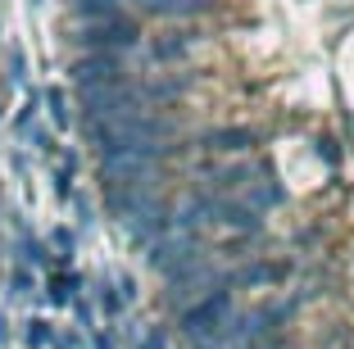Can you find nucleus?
<instances>
[{
	"mask_svg": "<svg viewBox=\"0 0 354 349\" xmlns=\"http://www.w3.org/2000/svg\"><path fill=\"white\" fill-rule=\"evenodd\" d=\"M68 77H73L77 91H91V86H123L127 82V59L114 50H82L68 64Z\"/></svg>",
	"mask_w": 354,
	"mask_h": 349,
	"instance_id": "39448f33",
	"label": "nucleus"
},
{
	"mask_svg": "<svg viewBox=\"0 0 354 349\" xmlns=\"http://www.w3.org/2000/svg\"><path fill=\"white\" fill-rule=\"evenodd\" d=\"M10 77L23 82V50H10Z\"/></svg>",
	"mask_w": 354,
	"mask_h": 349,
	"instance_id": "4be33fe9",
	"label": "nucleus"
},
{
	"mask_svg": "<svg viewBox=\"0 0 354 349\" xmlns=\"http://www.w3.org/2000/svg\"><path fill=\"white\" fill-rule=\"evenodd\" d=\"M37 5H41V0H37Z\"/></svg>",
	"mask_w": 354,
	"mask_h": 349,
	"instance_id": "b1692460",
	"label": "nucleus"
},
{
	"mask_svg": "<svg viewBox=\"0 0 354 349\" xmlns=\"http://www.w3.org/2000/svg\"><path fill=\"white\" fill-rule=\"evenodd\" d=\"M146 254H150V267H155L159 277H177V272H187V267L209 263L214 249H209V240L200 236V232H168V236L155 240Z\"/></svg>",
	"mask_w": 354,
	"mask_h": 349,
	"instance_id": "f03ea898",
	"label": "nucleus"
},
{
	"mask_svg": "<svg viewBox=\"0 0 354 349\" xmlns=\"http://www.w3.org/2000/svg\"><path fill=\"white\" fill-rule=\"evenodd\" d=\"M313 150H318V159H323V164L332 168V173H336V168H341V150H336V141H318V145H313Z\"/></svg>",
	"mask_w": 354,
	"mask_h": 349,
	"instance_id": "f3484780",
	"label": "nucleus"
},
{
	"mask_svg": "<svg viewBox=\"0 0 354 349\" xmlns=\"http://www.w3.org/2000/svg\"><path fill=\"white\" fill-rule=\"evenodd\" d=\"M77 295H82V277H77L73 267H59V272H50V281H46V299H50L55 308H68Z\"/></svg>",
	"mask_w": 354,
	"mask_h": 349,
	"instance_id": "9d476101",
	"label": "nucleus"
},
{
	"mask_svg": "<svg viewBox=\"0 0 354 349\" xmlns=\"http://www.w3.org/2000/svg\"><path fill=\"white\" fill-rule=\"evenodd\" d=\"M300 304H304L300 295H277V299H263V304H250V308H232V318L223 327H214V336L191 349H236V345H254V340H272L295 322Z\"/></svg>",
	"mask_w": 354,
	"mask_h": 349,
	"instance_id": "f257e3e1",
	"label": "nucleus"
},
{
	"mask_svg": "<svg viewBox=\"0 0 354 349\" xmlns=\"http://www.w3.org/2000/svg\"><path fill=\"white\" fill-rule=\"evenodd\" d=\"M37 290V277H32V267H14V277H10V295H32Z\"/></svg>",
	"mask_w": 354,
	"mask_h": 349,
	"instance_id": "2eb2a0df",
	"label": "nucleus"
},
{
	"mask_svg": "<svg viewBox=\"0 0 354 349\" xmlns=\"http://www.w3.org/2000/svg\"><path fill=\"white\" fill-rule=\"evenodd\" d=\"M50 245H55V254L73 258V249H77V236L68 232V227H55V232H50Z\"/></svg>",
	"mask_w": 354,
	"mask_h": 349,
	"instance_id": "dca6fc26",
	"label": "nucleus"
},
{
	"mask_svg": "<svg viewBox=\"0 0 354 349\" xmlns=\"http://www.w3.org/2000/svg\"><path fill=\"white\" fill-rule=\"evenodd\" d=\"M77 41H82L86 50H114V55H123V50H136V46H141V23H136L127 10L104 14V19H82Z\"/></svg>",
	"mask_w": 354,
	"mask_h": 349,
	"instance_id": "20e7f679",
	"label": "nucleus"
},
{
	"mask_svg": "<svg viewBox=\"0 0 354 349\" xmlns=\"http://www.w3.org/2000/svg\"><path fill=\"white\" fill-rule=\"evenodd\" d=\"M23 340H28V349H46L55 340V327H50V322H41V318H32L28 331H23Z\"/></svg>",
	"mask_w": 354,
	"mask_h": 349,
	"instance_id": "4468645a",
	"label": "nucleus"
},
{
	"mask_svg": "<svg viewBox=\"0 0 354 349\" xmlns=\"http://www.w3.org/2000/svg\"><path fill=\"white\" fill-rule=\"evenodd\" d=\"M19 258L28 267H50L55 263V258H50V245H46V240H37L32 232H23V236H19Z\"/></svg>",
	"mask_w": 354,
	"mask_h": 349,
	"instance_id": "9b49d317",
	"label": "nucleus"
},
{
	"mask_svg": "<svg viewBox=\"0 0 354 349\" xmlns=\"http://www.w3.org/2000/svg\"><path fill=\"white\" fill-rule=\"evenodd\" d=\"M232 308H236V290H209L177 313V336L187 345H200V340L214 336V327H223L232 318Z\"/></svg>",
	"mask_w": 354,
	"mask_h": 349,
	"instance_id": "7ed1b4c3",
	"label": "nucleus"
},
{
	"mask_svg": "<svg viewBox=\"0 0 354 349\" xmlns=\"http://www.w3.org/2000/svg\"><path fill=\"white\" fill-rule=\"evenodd\" d=\"M41 100L50 104V123H55V132H68V127H73V109H68V95H64L59 86H50Z\"/></svg>",
	"mask_w": 354,
	"mask_h": 349,
	"instance_id": "f8f14e48",
	"label": "nucleus"
},
{
	"mask_svg": "<svg viewBox=\"0 0 354 349\" xmlns=\"http://www.w3.org/2000/svg\"><path fill=\"white\" fill-rule=\"evenodd\" d=\"M259 141H263V136L254 132V127H245V123H223V127L200 132L196 136V150H205V154H254V150H259Z\"/></svg>",
	"mask_w": 354,
	"mask_h": 349,
	"instance_id": "0eeeda50",
	"label": "nucleus"
},
{
	"mask_svg": "<svg viewBox=\"0 0 354 349\" xmlns=\"http://www.w3.org/2000/svg\"><path fill=\"white\" fill-rule=\"evenodd\" d=\"M259 177H272L268 159H236V164H205L200 168V191H218V196H241L245 186H254Z\"/></svg>",
	"mask_w": 354,
	"mask_h": 349,
	"instance_id": "423d86ee",
	"label": "nucleus"
},
{
	"mask_svg": "<svg viewBox=\"0 0 354 349\" xmlns=\"http://www.w3.org/2000/svg\"><path fill=\"white\" fill-rule=\"evenodd\" d=\"M95 349H114V336H104V331H100V336H95Z\"/></svg>",
	"mask_w": 354,
	"mask_h": 349,
	"instance_id": "5701e85b",
	"label": "nucleus"
},
{
	"mask_svg": "<svg viewBox=\"0 0 354 349\" xmlns=\"http://www.w3.org/2000/svg\"><path fill=\"white\" fill-rule=\"evenodd\" d=\"M136 349H168V336H164V331H146Z\"/></svg>",
	"mask_w": 354,
	"mask_h": 349,
	"instance_id": "aec40b11",
	"label": "nucleus"
},
{
	"mask_svg": "<svg viewBox=\"0 0 354 349\" xmlns=\"http://www.w3.org/2000/svg\"><path fill=\"white\" fill-rule=\"evenodd\" d=\"M114 286H118V295H123L127 304L136 299V277H127V272H118V277H114Z\"/></svg>",
	"mask_w": 354,
	"mask_h": 349,
	"instance_id": "a211bd4d",
	"label": "nucleus"
},
{
	"mask_svg": "<svg viewBox=\"0 0 354 349\" xmlns=\"http://www.w3.org/2000/svg\"><path fill=\"white\" fill-rule=\"evenodd\" d=\"M241 200H245L254 214H272V209L286 205V191L277 186V177H259L254 186H245V191H241Z\"/></svg>",
	"mask_w": 354,
	"mask_h": 349,
	"instance_id": "1a4fd4ad",
	"label": "nucleus"
},
{
	"mask_svg": "<svg viewBox=\"0 0 354 349\" xmlns=\"http://www.w3.org/2000/svg\"><path fill=\"white\" fill-rule=\"evenodd\" d=\"M73 308H77V318H82V327H95V313H91V304H86L82 295L73 299Z\"/></svg>",
	"mask_w": 354,
	"mask_h": 349,
	"instance_id": "412c9836",
	"label": "nucleus"
},
{
	"mask_svg": "<svg viewBox=\"0 0 354 349\" xmlns=\"http://www.w3.org/2000/svg\"><path fill=\"white\" fill-rule=\"evenodd\" d=\"M95 308H100L104 318H118L127 308V299L118 295V286H109V281H100V290H95Z\"/></svg>",
	"mask_w": 354,
	"mask_h": 349,
	"instance_id": "ddd939ff",
	"label": "nucleus"
},
{
	"mask_svg": "<svg viewBox=\"0 0 354 349\" xmlns=\"http://www.w3.org/2000/svg\"><path fill=\"white\" fill-rule=\"evenodd\" d=\"M50 349H82V336H73V331H68V336H64V331H55Z\"/></svg>",
	"mask_w": 354,
	"mask_h": 349,
	"instance_id": "6ab92c4d",
	"label": "nucleus"
},
{
	"mask_svg": "<svg viewBox=\"0 0 354 349\" xmlns=\"http://www.w3.org/2000/svg\"><path fill=\"white\" fill-rule=\"evenodd\" d=\"M196 46V32H164V37H150L146 41V55L155 64H182Z\"/></svg>",
	"mask_w": 354,
	"mask_h": 349,
	"instance_id": "6e6552de",
	"label": "nucleus"
}]
</instances>
